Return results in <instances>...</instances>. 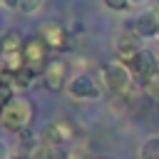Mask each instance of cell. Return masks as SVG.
Returning a JSON list of instances; mask_svg holds the SVG:
<instances>
[{"label": "cell", "mask_w": 159, "mask_h": 159, "mask_svg": "<svg viewBox=\"0 0 159 159\" xmlns=\"http://www.w3.org/2000/svg\"><path fill=\"white\" fill-rule=\"evenodd\" d=\"M15 159H30V154H20V157H15Z\"/></svg>", "instance_id": "obj_18"}, {"label": "cell", "mask_w": 159, "mask_h": 159, "mask_svg": "<svg viewBox=\"0 0 159 159\" xmlns=\"http://www.w3.org/2000/svg\"><path fill=\"white\" fill-rule=\"evenodd\" d=\"M75 137H77L75 122H70V119H57V122H52L50 127L42 129L40 144H47V147H65V144H70Z\"/></svg>", "instance_id": "obj_3"}, {"label": "cell", "mask_w": 159, "mask_h": 159, "mask_svg": "<svg viewBox=\"0 0 159 159\" xmlns=\"http://www.w3.org/2000/svg\"><path fill=\"white\" fill-rule=\"evenodd\" d=\"M139 159H159V137H149V139L142 144Z\"/></svg>", "instance_id": "obj_12"}, {"label": "cell", "mask_w": 159, "mask_h": 159, "mask_svg": "<svg viewBox=\"0 0 159 159\" xmlns=\"http://www.w3.org/2000/svg\"><path fill=\"white\" fill-rule=\"evenodd\" d=\"M129 2H144V0H129Z\"/></svg>", "instance_id": "obj_19"}, {"label": "cell", "mask_w": 159, "mask_h": 159, "mask_svg": "<svg viewBox=\"0 0 159 159\" xmlns=\"http://www.w3.org/2000/svg\"><path fill=\"white\" fill-rule=\"evenodd\" d=\"M40 5H42V0H20L22 12H35V10H40Z\"/></svg>", "instance_id": "obj_14"}, {"label": "cell", "mask_w": 159, "mask_h": 159, "mask_svg": "<svg viewBox=\"0 0 159 159\" xmlns=\"http://www.w3.org/2000/svg\"><path fill=\"white\" fill-rule=\"evenodd\" d=\"M47 42L37 35V37H30V40H25V45H22V57H25V67L27 70H32L35 75H42V70L47 67Z\"/></svg>", "instance_id": "obj_4"}, {"label": "cell", "mask_w": 159, "mask_h": 159, "mask_svg": "<svg viewBox=\"0 0 159 159\" xmlns=\"http://www.w3.org/2000/svg\"><path fill=\"white\" fill-rule=\"evenodd\" d=\"M67 92L72 99H97L99 97V89L94 84V80L89 75H77L67 82Z\"/></svg>", "instance_id": "obj_7"}, {"label": "cell", "mask_w": 159, "mask_h": 159, "mask_svg": "<svg viewBox=\"0 0 159 159\" xmlns=\"http://www.w3.org/2000/svg\"><path fill=\"white\" fill-rule=\"evenodd\" d=\"M7 7H20V0H5Z\"/></svg>", "instance_id": "obj_17"}, {"label": "cell", "mask_w": 159, "mask_h": 159, "mask_svg": "<svg viewBox=\"0 0 159 159\" xmlns=\"http://www.w3.org/2000/svg\"><path fill=\"white\" fill-rule=\"evenodd\" d=\"M0 159H7V147L0 142Z\"/></svg>", "instance_id": "obj_16"}, {"label": "cell", "mask_w": 159, "mask_h": 159, "mask_svg": "<svg viewBox=\"0 0 159 159\" xmlns=\"http://www.w3.org/2000/svg\"><path fill=\"white\" fill-rule=\"evenodd\" d=\"M40 37L47 42V47H67V32L60 22H45L40 27Z\"/></svg>", "instance_id": "obj_8"}, {"label": "cell", "mask_w": 159, "mask_h": 159, "mask_svg": "<svg viewBox=\"0 0 159 159\" xmlns=\"http://www.w3.org/2000/svg\"><path fill=\"white\" fill-rule=\"evenodd\" d=\"M134 30H137L139 37H154V35H159V17L154 12H144V15L137 17Z\"/></svg>", "instance_id": "obj_9"}, {"label": "cell", "mask_w": 159, "mask_h": 159, "mask_svg": "<svg viewBox=\"0 0 159 159\" xmlns=\"http://www.w3.org/2000/svg\"><path fill=\"white\" fill-rule=\"evenodd\" d=\"M142 50H139V45L134 42V37H129V35H122L119 40H117V55H119V62H124V65H129L137 55H139Z\"/></svg>", "instance_id": "obj_10"}, {"label": "cell", "mask_w": 159, "mask_h": 159, "mask_svg": "<svg viewBox=\"0 0 159 159\" xmlns=\"http://www.w3.org/2000/svg\"><path fill=\"white\" fill-rule=\"evenodd\" d=\"M32 77H37L32 70H27V67H22L17 75H15V87H20V89H25V87H30L32 84Z\"/></svg>", "instance_id": "obj_13"}, {"label": "cell", "mask_w": 159, "mask_h": 159, "mask_svg": "<svg viewBox=\"0 0 159 159\" xmlns=\"http://www.w3.org/2000/svg\"><path fill=\"white\" fill-rule=\"evenodd\" d=\"M99 75H102V82L104 87L112 92V94H124L132 84V72L124 62H107L99 67Z\"/></svg>", "instance_id": "obj_2"}, {"label": "cell", "mask_w": 159, "mask_h": 159, "mask_svg": "<svg viewBox=\"0 0 159 159\" xmlns=\"http://www.w3.org/2000/svg\"><path fill=\"white\" fill-rule=\"evenodd\" d=\"M30 119H32V104L25 97H12L0 109V124L7 132H17V134L25 132L30 127Z\"/></svg>", "instance_id": "obj_1"}, {"label": "cell", "mask_w": 159, "mask_h": 159, "mask_svg": "<svg viewBox=\"0 0 159 159\" xmlns=\"http://www.w3.org/2000/svg\"><path fill=\"white\" fill-rule=\"evenodd\" d=\"M99 159H109V157H99Z\"/></svg>", "instance_id": "obj_20"}, {"label": "cell", "mask_w": 159, "mask_h": 159, "mask_svg": "<svg viewBox=\"0 0 159 159\" xmlns=\"http://www.w3.org/2000/svg\"><path fill=\"white\" fill-rule=\"evenodd\" d=\"M22 45H25V40H20L17 32H7L5 37H0V57L22 52Z\"/></svg>", "instance_id": "obj_11"}, {"label": "cell", "mask_w": 159, "mask_h": 159, "mask_svg": "<svg viewBox=\"0 0 159 159\" xmlns=\"http://www.w3.org/2000/svg\"><path fill=\"white\" fill-rule=\"evenodd\" d=\"M104 5H107L109 10H127L129 0H104Z\"/></svg>", "instance_id": "obj_15"}, {"label": "cell", "mask_w": 159, "mask_h": 159, "mask_svg": "<svg viewBox=\"0 0 159 159\" xmlns=\"http://www.w3.org/2000/svg\"><path fill=\"white\" fill-rule=\"evenodd\" d=\"M0 2H5V0H0Z\"/></svg>", "instance_id": "obj_21"}, {"label": "cell", "mask_w": 159, "mask_h": 159, "mask_svg": "<svg viewBox=\"0 0 159 159\" xmlns=\"http://www.w3.org/2000/svg\"><path fill=\"white\" fill-rule=\"evenodd\" d=\"M127 67H129V72H132L142 84L157 80V75H159V60H157L154 52H149V50H142Z\"/></svg>", "instance_id": "obj_5"}, {"label": "cell", "mask_w": 159, "mask_h": 159, "mask_svg": "<svg viewBox=\"0 0 159 159\" xmlns=\"http://www.w3.org/2000/svg\"><path fill=\"white\" fill-rule=\"evenodd\" d=\"M65 80H67V65L62 60H50L47 67L42 70V84L50 92H60L65 87Z\"/></svg>", "instance_id": "obj_6"}]
</instances>
